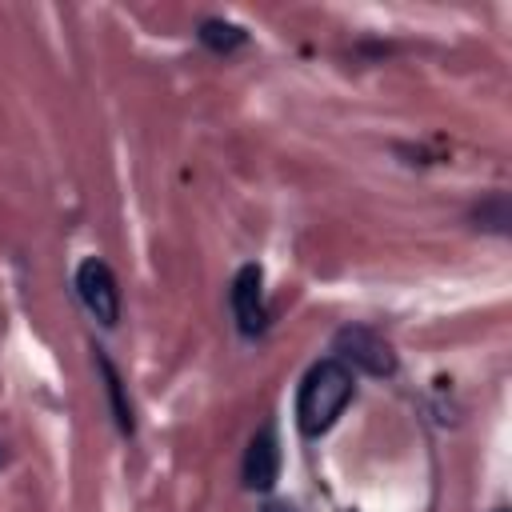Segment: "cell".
I'll use <instances>...</instances> for the list:
<instances>
[{
	"mask_svg": "<svg viewBox=\"0 0 512 512\" xmlns=\"http://www.w3.org/2000/svg\"><path fill=\"white\" fill-rule=\"evenodd\" d=\"M356 392V376L344 360L324 356L308 368V376L300 380V396H296V424L304 436H320L336 424V416L348 408Z\"/></svg>",
	"mask_w": 512,
	"mask_h": 512,
	"instance_id": "6da1fadb",
	"label": "cell"
},
{
	"mask_svg": "<svg viewBox=\"0 0 512 512\" xmlns=\"http://www.w3.org/2000/svg\"><path fill=\"white\" fill-rule=\"evenodd\" d=\"M260 512H296V508H292V504H264Z\"/></svg>",
	"mask_w": 512,
	"mask_h": 512,
	"instance_id": "9c48e42d",
	"label": "cell"
},
{
	"mask_svg": "<svg viewBox=\"0 0 512 512\" xmlns=\"http://www.w3.org/2000/svg\"><path fill=\"white\" fill-rule=\"evenodd\" d=\"M496 512H508V508H496Z\"/></svg>",
	"mask_w": 512,
	"mask_h": 512,
	"instance_id": "30bf717a",
	"label": "cell"
},
{
	"mask_svg": "<svg viewBox=\"0 0 512 512\" xmlns=\"http://www.w3.org/2000/svg\"><path fill=\"white\" fill-rule=\"evenodd\" d=\"M228 304H232L236 328H240L244 336H260V332L268 328V308H264V272H260V264H244V268L232 276Z\"/></svg>",
	"mask_w": 512,
	"mask_h": 512,
	"instance_id": "277c9868",
	"label": "cell"
},
{
	"mask_svg": "<svg viewBox=\"0 0 512 512\" xmlns=\"http://www.w3.org/2000/svg\"><path fill=\"white\" fill-rule=\"evenodd\" d=\"M76 296H80V304H84L104 328H112V324L120 320V288H116V276H112V268H108L104 260L88 256V260L76 268Z\"/></svg>",
	"mask_w": 512,
	"mask_h": 512,
	"instance_id": "3957f363",
	"label": "cell"
},
{
	"mask_svg": "<svg viewBox=\"0 0 512 512\" xmlns=\"http://www.w3.org/2000/svg\"><path fill=\"white\" fill-rule=\"evenodd\" d=\"M476 220H488L484 228H488V232H500V236H504V232H508V196H504V192H496V196H492L488 204H480Z\"/></svg>",
	"mask_w": 512,
	"mask_h": 512,
	"instance_id": "ba28073f",
	"label": "cell"
},
{
	"mask_svg": "<svg viewBox=\"0 0 512 512\" xmlns=\"http://www.w3.org/2000/svg\"><path fill=\"white\" fill-rule=\"evenodd\" d=\"M96 364H100V372H104V388H108V396H112V416H116V428L124 432V436H132V428H136V420H132V404H128V396H124V380H120V372H116V364L96 348Z\"/></svg>",
	"mask_w": 512,
	"mask_h": 512,
	"instance_id": "8992f818",
	"label": "cell"
},
{
	"mask_svg": "<svg viewBox=\"0 0 512 512\" xmlns=\"http://www.w3.org/2000/svg\"><path fill=\"white\" fill-rule=\"evenodd\" d=\"M196 36H200V44H208L212 52H232V48H240V44L248 40V32H244L240 24H232V20H204Z\"/></svg>",
	"mask_w": 512,
	"mask_h": 512,
	"instance_id": "52a82bcc",
	"label": "cell"
},
{
	"mask_svg": "<svg viewBox=\"0 0 512 512\" xmlns=\"http://www.w3.org/2000/svg\"><path fill=\"white\" fill-rule=\"evenodd\" d=\"M280 476V444H276V428L264 424L252 440H248V452H244V484L252 492H268Z\"/></svg>",
	"mask_w": 512,
	"mask_h": 512,
	"instance_id": "5b68a950",
	"label": "cell"
},
{
	"mask_svg": "<svg viewBox=\"0 0 512 512\" xmlns=\"http://www.w3.org/2000/svg\"><path fill=\"white\" fill-rule=\"evenodd\" d=\"M336 360L364 368L368 376H392L396 372V352L388 348L384 336H376L364 324H348L336 332Z\"/></svg>",
	"mask_w": 512,
	"mask_h": 512,
	"instance_id": "7a4b0ae2",
	"label": "cell"
}]
</instances>
